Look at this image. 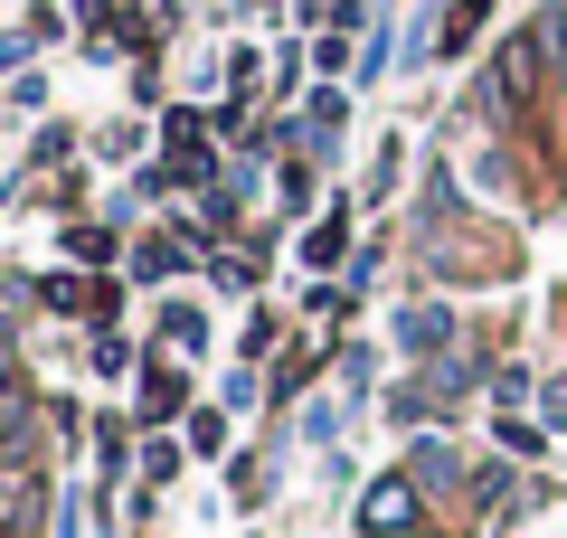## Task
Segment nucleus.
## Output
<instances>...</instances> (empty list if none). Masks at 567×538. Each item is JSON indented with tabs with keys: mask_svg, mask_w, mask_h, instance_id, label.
<instances>
[{
	"mask_svg": "<svg viewBox=\"0 0 567 538\" xmlns=\"http://www.w3.org/2000/svg\"><path fill=\"white\" fill-rule=\"evenodd\" d=\"M360 529L388 538V529H416V482H379V492L360 500Z\"/></svg>",
	"mask_w": 567,
	"mask_h": 538,
	"instance_id": "f257e3e1",
	"label": "nucleus"
},
{
	"mask_svg": "<svg viewBox=\"0 0 567 538\" xmlns=\"http://www.w3.org/2000/svg\"><path fill=\"white\" fill-rule=\"evenodd\" d=\"M171 406H181V379H171V369H152V387H142V416H171Z\"/></svg>",
	"mask_w": 567,
	"mask_h": 538,
	"instance_id": "f03ea898",
	"label": "nucleus"
},
{
	"mask_svg": "<svg viewBox=\"0 0 567 538\" xmlns=\"http://www.w3.org/2000/svg\"><path fill=\"white\" fill-rule=\"evenodd\" d=\"M398 331H406V350H435V340H445V312H406Z\"/></svg>",
	"mask_w": 567,
	"mask_h": 538,
	"instance_id": "7ed1b4c3",
	"label": "nucleus"
},
{
	"mask_svg": "<svg viewBox=\"0 0 567 538\" xmlns=\"http://www.w3.org/2000/svg\"><path fill=\"white\" fill-rule=\"evenodd\" d=\"M341 237H350V227H341V218H322V227L303 237V256H312V265H331V256H341Z\"/></svg>",
	"mask_w": 567,
	"mask_h": 538,
	"instance_id": "20e7f679",
	"label": "nucleus"
},
{
	"mask_svg": "<svg viewBox=\"0 0 567 538\" xmlns=\"http://www.w3.org/2000/svg\"><path fill=\"white\" fill-rule=\"evenodd\" d=\"M473 29H483V0H464V10H454V20H445V58H454V48H464V39H473Z\"/></svg>",
	"mask_w": 567,
	"mask_h": 538,
	"instance_id": "39448f33",
	"label": "nucleus"
}]
</instances>
